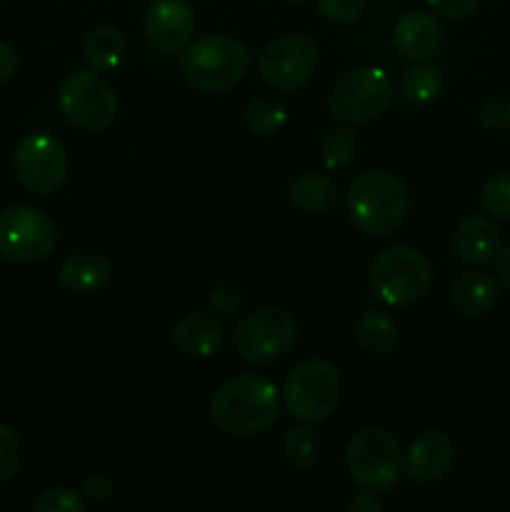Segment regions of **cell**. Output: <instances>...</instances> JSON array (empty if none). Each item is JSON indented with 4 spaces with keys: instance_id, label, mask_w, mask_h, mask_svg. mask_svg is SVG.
<instances>
[{
    "instance_id": "1",
    "label": "cell",
    "mask_w": 510,
    "mask_h": 512,
    "mask_svg": "<svg viewBox=\"0 0 510 512\" xmlns=\"http://www.w3.org/2000/svg\"><path fill=\"white\" fill-rule=\"evenodd\" d=\"M278 388L268 378L243 373L215 390L210 400V420L220 433L258 435L278 420Z\"/></svg>"
},
{
    "instance_id": "2",
    "label": "cell",
    "mask_w": 510,
    "mask_h": 512,
    "mask_svg": "<svg viewBox=\"0 0 510 512\" xmlns=\"http://www.w3.org/2000/svg\"><path fill=\"white\" fill-rule=\"evenodd\" d=\"M348 218L370 238L393 235L410 213V193L403 180L388 170H365L350 183Z\"/></svg>"
},
{
    "instance_id": "3",
    "label": "cell",
    "mask_w": 510,
    "mask_h": 512,
    "mask_svg": "<svg viewBox=\"0 0 510 512\" xmlns=\"http://www.w3.org/2000/svg\"><path fill=\"white\" fill-rule=\"evenodd\" d=\"M180 70L200 93H228L248 75L250 50L230 35H205L185 45Z\"/></svg>"
},
{
    "instance_id": "4",
    "label": "cell",
    "mask_w": 510,
    "mask_h": 512,
    "mask_svg": "<svg viewBox=\"0 0 510 512\" xmlns=\"http://www.w3.org/2000/svg\"><path fill=\"white\" fill-rule=\"evenodd\" d=\"M433 278V263L428 255L408 245L383 250L368 268L370 293L388 308H408L418 303L430 290Z\"/></svg>"
},
{
    "instance_id": "5",
    "label": "cell",
    "mask_w": 510,
    "mask_h": 512,
    "mask_svg": "<svg viewBox=\"0 0 510 512\" xmlns=\"http://www.w3.org/2000/svg\"><path fill=\"white\" fill-rule=\"evenodd\" d=\"M343 375L330 360L310 358L295 365L283 383V403L300 423H323L338 410Z\"/></svg>"
},
{
    "instance_id": "6",
    "label": "cell",
    "mask_w": 510,
    "mask_h": 512,
    "mask_svg": "<svg viewBox=\"0 0 510 512\" xmlns=\"http://www.w3.org/2000/svg\"><path fill=\"white\" fill-rule=\"evenodd\" d=\"M405 453L383 428H363L345 445V470L363 490L388 493L400 483Z\"/></svg>"
},
{
    "instance_id": "7",
    "label": "cell",
    "mask_w": 510,
    "mask_h": 512,
    "mask_svg": "<svg viewBox=\"0 0 510 512\" xmlns=\"http://www.w3.org/2000/svg\"><path fill=\"white\" fill-rule=\"evenodd\" d=\"M298 340V323L285 308H260L243 313L233 328V348L245 363L273 365L285 358Z\"/></svg>"
},
{
    "instance_id": "8",
    "label": "cell",
    "mask_w": 510,
    "mask_h": 512,
    "mask_svg": "<svg viewBox=\"0 0 510 512\" xmlns=\"http://www.w3.org/2000/svg\"><path fill=\"white\" fill-rule=\"evenodd\" d=\"M393 83L380 68H355L335 80L328 95L333 118L343 125H363L388 110Z\"/></svg>"
},
{
    "instance_id": "9",
    "label": "cell",
    "mask_w": 510,
    "mask_h": 512,
    "mask_svg": "<svg viewBox=\"0 0 510 512\" xmlns=\"http://www.w3.org/2000/svg\"><path fill=\"white\" fill-rule=\"evenodd\" d=\"M60 113L75 128L100 133L118 118V95L95 70H75L65 78L58 93Z\"/></svg>"
},
{
    "instance_id": "10",
    "label": "cell",
    "mask_w": 510,
    "mask_h": 512,
    "mask_svg": "<svg viewBox=\"0 0 510 512\" xmlns=\"http://www.w3.org/2000/svg\"><path fill=\"white\" fill-rule=\"evenodd\" d=\"M58 245L53 218L30 205H10L0 213V258L30 265L45 260Z\"/></svg>"
},
{
    "instance_id": "11",
    "label": "cell",
    "mask_w": 510,
    "mask_h": 512,
    "mask_svg": "<svg viewBox=\"0 0 510 512\" xmlns=\"http://www.w3.org/2000/svg\"><path fill=\"white\" fill-rule=\"evenodd\" d=\"M318 68V45L303 33L280 35L260 53L258 73L268 88L295 93L313 78Z\"/></svg>"
},
{
    "instance_id": "12",
    "label": "cell",
    "mask_w": 510,
    "mask_h": 512,
    "mask_svg": "<svg viewBox=\"0 0 510 512\" xmlns=\"http://www.w3.org/2000/svg\"><path fill=\"white\" fill-rule=\"evenodd\" d=\"M15 178L20 180L28 193L33 195H53L68 180L70 160L63 143L45 133L28 135L18 143L13 155Z\"/></svg>"
},
{
    "instance_id": "13",
    "label": "cell",
    "mask_w": 510,
    "mask_h": 512,
    "mask_svg": "<svg viewBox=\"0 0 510 512\" xmlns=\"http://www.w3.org/2000/svg\"><path fill=\"white\" fill-rule=\"evenodd\" d=\"M195 23L190 0H153L145 10L143 30L158 53H180L193 40Z\"/></svg>"
},
{
    "instance_id": "14",
    "label": "cell",
    "mask_w": 510,
    "mask_h": 512,
    "mask_svg": "<svg viewBox=\"0 0 510 512\" xmlns=\"http://www.w3.org/2000/svg\"><path fill=\"white\" fill-rule=\"evenodd\" d=\"M455 463V443L443 430H425L405 453V470L415 483H435L450 473Z\"/></svg>"
},
{
    "instance_id": "15",
    "label": "cell",
    "mask_w": 510,
    "mask_h": 512,
    "mask_svg": "<svg viewBox=\"0 0 510 512\" xmlns=\"http://www.w3.org/2000/svg\"><path fill=\"white\" fill-rule=\"evenodd\" d=\"M500 230L485 215H468L460 220L453 235V250L468 268H485L500 253Z\"/></svg>"
},
{
    "instance_id": "16",
    "label": "cell",
    "mask_w": 510,
    "mask_h": 512,
    "mask_svg": "<svg viewBox=\"0 0 510 512\" xmlns=\"http://www.w3.org/2000/svg\"><path fill=\"white\" fill-rule=\"evenodd\" d=\"M443 43V30L440 23L425 10H408L395 20L393 45L403 58L408 60H428L438 53Z\"/></svg>"
},
{
    "instance_id": "17",
    "label": "cell",
    "mask_w": 510,
    "mask_h": 512,
    "mask_svg": "<svg viewBox=\"0 0 510 512\" xmlns=\"http://www.w3.org/2000/svg\"><path fill=\"white\" fill-rule=\"evenodd\" d=\"M113 263L100 250L80 248L65 255L58 268V280L65 290L75 295H93L108 285Z\"/></svg>"
},
{
    "instance_id": "18",
    "label": "cell",
    "mask_w": 510,
    "mask_h": 512,
    "mask_svg": "<svg viewBox=\"0 0 510 512\" xmlns=\"http://www.w3.org/2000/svg\"><path fill=\"white\" fill-rule=\"evenodd\" d=\"M225 338L223 323L208 310L185 313L173 328V343L190 358H208L220 348Z\"/></svg>"
},
{
    "instance_id": "19",
    "label": "cell",
    "mask_w": 510,
    "mask_h": 512,
    "mask_svg": "<svg viewBox=\"0 0 510 512\" xmlns=\"http://www.w3.org/2000/svg\"><path fill=\"white\" fill-rule=\"evenodd\" d=\"M498 280L488 273H463L453 283L450 290V303L458 310L460 315H468V318H478V315L490 313L498 303Z\"/></svg>"
},
{
    "instance_id": "20",
    "label": "cell",
    "mask_w": 510,
    "mask_h": 512,
    "mask_svg": "<svg viewBox=\"0 0 510 512\" xmlns=\"http://www.w3.org/2000/svg\"><path fill=\"white\" fill-rule=\"evenodd\" d=\"M290 203L305 215H320L328 213L338 200V183L330 178L328 173H315V170H305L298 178L290 183Z\"/></svg>"
},
{
    "instance_id": "21",
    "label": "cell",
    "mask_w": 510,
    "mask_h": 512,
    "mask_svg": "<svg viewBox=\"0 0 510 512\" xmlns=\"http://www.w3.org/2000/svg\"><path fill=\"white\" fill-rule=\"evenodd\" d=\"M125 50H128V40H125L123 30H118L115 25H100L85 35L83 58L90 70L108 73V70L118 68L120 60L125 58Z\"/></svg>"
},
{
    "instance_id": "22",
    "label": "cell",
    "mask_w": 510,
    "mask_h": 512,
    "mask_svg": "<svg viewBox=\"0 0 510 512\" xmlns=\"http://www.w3.org/2000/svg\"><path fill=\"white\" fill-rule=\"evenodd\" d=\"M355 340L368 355H388L398 348V323L383 310H363L355 320Z\"/></svg>"
},
{
    "instance_id": "23",
    "label": "cell",
    "mask_w": 510,
    "mask_h": 512,
    "mask_svg": "<svg viewBox=\"0 0 510 512\" xmlns=\"http://www.w3.org/2000/svg\"><path fill=\"white\" fill-rule=\"evenodd\" d=\"M443 85V73L428 60H415L400 80V88L410 103H430L443 93Z\"/></svg>"
},
{
    "instance_id": "24",
    "label": "cell",
    "mask_w": 510,
    "mask_h": 512,
    "mask_svg": "<svg viewBox=\"0 0 510 512\" xmlns=\"http://www.w3.org/2000/svg\"><path fill=\"white\" fill-rule=\"evenodd\" d=\"M280 455L293 470L313 468L315 460L320 458V438L315 430L308 428V423L290 428L280 443Z\"/></svg>"
},
{
    "instance_id": "25",
    "label": "cell",
    "mask_w": 510,
    "mask_h": 512,
    "mask_svg": "<svg viewBox=\"0 0 510 512\" xmlns=\"http://www.w3.org/2000/svg\"><path fill=\"white\" fill-rule=\"evenodd\" d=\"M285 120H288V113H285V105L278 95H258L255 100H250L248 113H245L250 133L260 135V138L280 133Z\"/></svg>"
},
{
    "instance_id": "26",
    "label": "cell",
    "mask_w": 510,
    "mask_h": 512,
    "mask_svg": "<svg viewBox=\"0 0 510 512\" xmlns=\"http://www.w3.org/2000/svg\"><path fill=\"white\" fill-rule=\"evenodd\" d=\"M320 158H323V165L328 170L348 168L358 158V135L348 125L328 130L320 140Z\"/></svg>"
},
{
    "instance_id": "27",
    "label": "cell",
    "mask_w": 510,
    "mask_h": 512,
    "mask_svg": "<svg viewBox=\"0 0 510 512\" xmlns=\"http://www.w3.org/2000/svg\"><path fill=\"white\" fill-rule=\"evenodd\" d=\"M25 463V448L20 435L10 425L0 423V485L10 483Z\"/></svg>"
},
{
    "instance_id": "28",
    "label": "cell",
    "mask_w": 510,
    "mask_h": 512,
    "mask_svg": "<svg viewBox=\"0 0 510 512\" xmlns=\"http://www.w3.org/2000/svg\"><path fill=\"white\" fill-rule=\"evenodd\" d=\"M480 205L493 218H510V175L495 173L480 188Z\"/></svg>"
},
{
    "instance_id": "29",
    "label": "cell",
    "mask_w": 510,
    "mask_h": 512,
    "mask_svg": "<svg viewBox=\"0 0 510 512\" xmlns=\"http://www.w3.org/2000/svg\"><path fill=\"white\" fill-rule=\"evenodd\" d=\"M478 123L485 133L495 135V138H505V135H510V93L490 98L488 103L480 108Z\"/></svg>"
},
{
    "instance_id": "30",
    "label": "cell",
    "mask_w": 510,
    "mask_h": 512,
    "mask_svg": "<svg viewBox=\"0 0 510 512\" xmlns=\"http://www.w3.org/2000/svg\"><path fill=\"white\" fill-rule=\"evenodd\" d=\"M35 512H85L88 500L73 488H50L33 503Z\"/></svg>"
},
{
    "instance_id": "31",
    "label": "cell",
    "mask_w": 510,
    "mask_h": 512,
    "mask_svg": "<svg viewBox=\"0 0 510 512\" xmlns=\"http://www.w3.org/2000/svg\"><path fill=\"white\" fill-rule=\"evenodd\" d=\"M368 0H315V8L335 25H350L363 18Z\"/></svg>"
},
{
    "instance_id": "32",
    "label": "cell",
    "mask_w": 510,
    "mask_h": 512,
    "mask_svg": "<svg viewBox=\"0 0 510 512\" xmlns=\"http://www.w3.org/2000/svg\"><path fill=\"white\" fill-rule=\"evenodd\" d=\"M210 303H213V308L218 310L220 315H235L243 308V290L235 283L223 280V283L215 285L213 295H210Z\"/></svg>"
},
{
    "instance_id": "33",
    "label": "cell",
    "mask_w": 510,
    "mask_h": 512,
    "mask_svg": "<svg viewBox=\"0 0 510 512\" xmlns=\"http://www.w3.org/2000/svg\"><path fill=\"white\" fill-rule=\"evenodd\" d=\"M430 8L448 20H465L475 13L480 0H428Z\"/></svg>"
},
{
    "instance_id": "34",
    "label": "cell",
    "mask_w": 510,
    "mask_h": 512,
    "mask_svg": "<svg viewBox=\"0 0 510 512\" xmlns=\"http://www.w3.org/2000/svg\"><path fill=\"white\" fill-rule=\"evenodd\" d=\"M83 495H85V500H90V503H108V500L115 495L113 478L105 473L93 475V478L85 480Z\"/></svg>"
},
{
    "instance_id": "35",
    "label": "cell",
    "mask_w": 510,
    "mask_h": 512,
    "mask_svg": "<svg viewBox=\"0 0 510 512\" xmlns=\"http://www.w3.org/2000/svg\"><path fill=\"white\" fill-rule=\"evenodd\" d=\"M18 65V50L10 43H3V40H0V85H5L15 73H18Z\"/></svg>"
},
{
    "instance_id": "36",
    "label": "cell",
    "mask_w": 510,
    "mask_h": 512,
    "mask_svg": "<svg viewBox=\"0 0 510 512\" xmlns=\"http://www.w3.org/2000/svg\"><path fill=\"white\" fill-rule=\"evenodd\" d=\"M383 508V500H380L378 493H373V490H363V493L355 495L348 503V512H380Z\"/></svg>"
},
{
    "instance_id": "37",
    "label": "cell",
    "mask_w": 510,
    "mask_h": 512,
    "mask_svg": "<svg viewBox=\"0 0 510 512\" xmlns=\"http://www.w3.org/2000/svg\"><path fill=\"white\" fill-rule=\"evenodd\" d=\"M498 275H500V283H503L505 290L510 293V240L505 243V248H500L498 253Z\"/></svg>"
},
{
    "instance_id": "38",
    "label": "cell",
    "mask_w": 510,
    "mask_h": 512,
    "mask_svg": "<svg viewBox=\"0 0 510 512\" xmlns=\"http://www.w3.org/2000/svg\"><path fill=\"white\" fill-rule=\"evenodd\" d=\"M285 3H290V5H300V3H305V0H285Z\"/></svg>"
}]
</instances>
